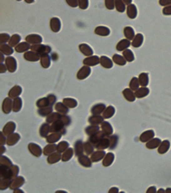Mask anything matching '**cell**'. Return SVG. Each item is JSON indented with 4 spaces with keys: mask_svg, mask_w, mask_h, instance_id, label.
<instances>
[{
    "mask_svg": "<svg viewBox=\"0 0 171 193\" xmlns=\"http://www.w3.org/2000/svg\"><path fill=\"white\" fill-rule=\"evenodd\" d=\"M132 44L131 40L127 38L123 39L119 41L116 46V49L118 51H123L125 50L128 49V47Z\"/></svg>",
    "mask_w": 171,
    "mask_h": 193,
    "instance_id": "cell-1",
    "label": "cell"
},
{
    "mask_svg": "<svg viewBox=\"0 0 171 193\" xmlns=\"http://www.w3.org/2000/svg\"><path fill=\"white\" fill-rule=\"evenodd\" d=\"M127 15L129 19H134L138 15V9L134 4H131L127 8Z\"/></svg>",
    "mask_w": 171,
    "mask_h": 193,
    "instance_id": "cell-2",
    "label": "cell"
},
{
    "mask_svg": "<svg viewBox=\"0 0 171 193\" xmlns=\"http://www.w3.org/2000/svg\"><path fill=\"white\" fill-rule=\"evenodd\" d=\"M144 40L143 35L141 33H138L134 36L132 40V45L134 48H138L141 47L143 44Z\"/></svg>",
    "mask_w": 171,
    "mask_h": 193,
    "instance_id": "cell-3",
    "label": "cell"
},
{
    "mask_svg": "<svg viewBox=\"0 0 171 193\" xmlns=\"http://www.w3.org/2000/svg\"><path fill=\"white\" fill-rule=\"evenodd\" d=\"M123 34L127 39L129 40H133L135 35V32L133 28L131 26H127L123 29Z\"/></svg>",
    "mask_w": 171,
    "mask_h": 193,
    "instance_id": "cell-4",
    "label": "cell"
},
{
    "mask_svg": "<svg viewBox=\"0 0 171 193\" xmlns=\"http://www.w3.org/2000/svg\"><path fill=\"white\" fill-rule=\"evenodd\" d=\"M138 79L140 85L142 86H146L148 85L149 78L148 74L147 72H142L139 74Z\"/></svg>",
    "mask_w": 171,
    "mask_h": 193,
    "instance_id": "cell-5",
    "label": "cell"
},
{
    "mask_svg": "<svg viewBox=\"0 0 171 193\" xmlns=\"http://www.w3.org/2000/svg\"><path fill=\"white\" fill-rule=\"evenodd\" d=\"M113 60L115 64L120 66H124L126 65L127 62L123 56L118 54H115L113 55Z\"/></svg>",
    "mask_w": 171,
    "mask_h": 193,
    "instance_id": "cell-6",
    "label": "cell"
},
{
    "mask_svg": "<svg viewBox=\"0 0 171 193\" xmlns=\"http://www.w3.org/2000/svg\"><path fill=\"white\" fill-rule=\"evenodd\" d=\"M123 93L124 98H126V99L128 101L133 102L136 99L135 94L131 89L127 88V89H124Z\"/></svg>",
    "mask_w": 171,
    "mask_h": 193,
    "instance_id": "cell-7",
    "label": "cell"
},
{
    "mask_svg": "<svg viewBox=\"0 0 171 193\" xmlns=\"http://www.w3.org/2000/svg\"><path fill=\"white\" fill-rule=\"evenodd\" d=\"M100 62L102 66L106 69H111L113 66V61L107 56H102L100 58Z\"/></svg>",
    "mask_w": 171,
    "mask_h": 193,
    "instance_id": "cell-8",
    "label": "cell"
},
{
    "mask_svg": "<svg viewBox=\"0 0 171 193\" xmlns=\"http://www.w3.org/2000/svg\"><path fill=\"white\" fill-rule=\"evenodd\" d=\"M149 92L150 90L148 88H146V86H143L142 88L138 89L134 94L137 98H142L147 96L149 94Z\"/></svg>",
    "mask_w": 171,
    "mask_h": 193,
    "instance_id": "cell-9",
    "label": "cell"
},
{
    "mask_svg": "<svg viewBox=\"0 0 171 193\" xmlns=\"http://www.w3.org/2000/svg\"><path fill=\"white\" fill-rule=\"evenodd\" d=\"M123 56L124 57L127 62H133L135 59L133 52L132 50L129 49H127L123 52Z\"/></svg>",
    "mask_w": 171,
    "mask_h": 193,
    "instance_id": "cell-10",
    "label": "cell"
},
{
    "mask_svg": "<svg viewBox=\"0 0 171 193\" xmlns=\"http://www.w3.org/2000/svg\"><path fill=\"white\" fill-rule=\"evenodd\" d=\"M95 33L103 36H107L109 35L110 33V30L108 27L104 26H99L96 28L95 31Z\"/></svg>",
    "mask_w": 171,
    "mask_h": 193,
    "instance_id": "cell-11",
    "label": "cell"
},
{
    "mask_svg": "<svg viewBox=\"0 0 171 193\" xmlns=\"http://www.w3.org/2000/svg\"><path fill=\"white\" fill-rule=\"evenodd\" d=\"M115 8L119 13H123L126 10V5L123 0H115Z\"/></svg>",
    "mask_w": 171,
    "mask_h": 193,
    "instance_id": "cell-12",
    "label": "cell"
},
{
    "mask_svg": "<svg viewBox=\"0 0 171 193\" xmlns=\"http://www.w3.org/2000/svg\"><path fill=\"white\" fill-rule=\"evenodd\" d=\"M139 85H140V84H139L138 78H136V77L132 78L129 83V85L131 90L136 91L138 89Z\"/></svg>",
    "mask_w": 171,
    "mask_h": 193,
    "instance_id": "cell-13",
    "label": "cell"
},
{
    "mask_svg": "<svg viewBox=\"0 0 171 193\" xmlns=\"http://www.w3.org/2000/svg\"><path fill=\"white\" fill-rule=\"evenodd\" d=\"M105 5L108 10H113L115 8V0H105Z\"/></svg>",
    "mask_w": 171,
    "mask_h": 193,
    "instance_id": "cell-14",
    "label": "cell"
},
{
    "mask_svg": "<svg viewBox=\"0 0 171 193\" xmlns=\"http://www.w3.org/2000/svg\"><path fill=\"white\" fill-rule=\"evenodd\" d=\"M163 14L165 16H171V5L165 7L162 10Z\"/></svg>",
    "mask_w": 171,
    "mask_h": 193,
    "instance_id": "cell-15",
    "label": "cell"
},
{
    "mask_svg": "<svg viewBox=\"0 0 171 193\" xmlns=\"http://www.w3.org/2000/svg\"><path fill=\"white\" fill-rule=\"evenodd\" d=\"M158 3L161 6L165 7L171 5V0H159Z\"/></svg>",
    "mask_w": 171,
    "mask_h": 193,
    "instance_id": "cell-16",
    "label": "cell"
},
{
    "mask_svg": "<svg viewBox=\"0 0 171 193\" xmlns=\"http://www.w3.org/2000/svg\"><path fill=\"white\" fill-rule=\"evenodd\" d=\"M79 4L81 9H86L88 6V0H79Z\"/></svg>",
    "mask_w": 171,
    "mask_h": 193,
    "instance_id": "cell-17",
    "label": "cell"
},
{
    "mask_svg": "<svg viewBox=\"0 0 171 193\" xmlns=\"http://www.w3.org/2000/svg\"><path fill=\"white\" fill-rule=\"evenodd\" d=\"M67 3L71 6V7H77L78 6V3H77V0H66Z\"/></svg>",
    "mask_w": 171,
    "mask_h": 193,
    "instance_id": "cell-18",
    "label": "cell"
},
{
    "mask_svg": "<svg viewBox=\"0 0 171 193\" xmlns=\"http://www.w3.org/2000/svg\"><path fill=\"white\" fill-rule=\"evenodd\" d=\"M124 3L126 4V5H129L130 4H132L133 0H123Z\"/></svg>",
    "mask_w": 171,
    "mask_h": 193,
    "instance_id": "cell-19",
    "label": "cell"
},
{
    "mask_svg": "<svg viewBox=\"0 0 171 193\" xmlns=\"http://www.w3.org/2000/svg\"><path fill=\"white\" fill-rule=\"evenodd\" d=\"M25 1L26 2L29 3H32L34 2V0H25Z\"/></svg>",
    "mask_w": 171,
    "mask_h": 193,
    "instance_id": "cell-20",
    "label": "cell"
},
{
    "mask_svg": "<svg viewBox=\"0 0 171 193\" xmlns=\"http://www.w3.org/2000/svg\"><path fill=\"white\" fill-rule=\"evenodd\" d=\"M18 1H21V0H18Z\"/></svg>",
    "mask_w": 171,
    "mask_h": 193,
    "instance_id": "cell-21",
    "label": "cell"
}]
</instances>
